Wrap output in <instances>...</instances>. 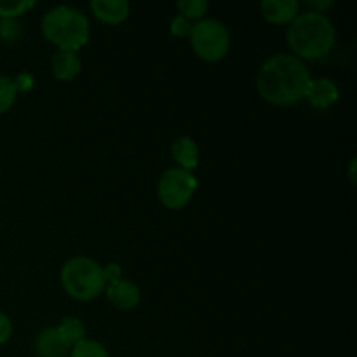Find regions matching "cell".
Segmentation results:
<instances>
[{
    "instance_id": "cell-5",
    "label": "cell",
    "mask_w": 357,
    "mask_h": 357,
    "mask_svg": "<svg viewBox=\"0 0 357 357\" xmlns=\"http://www.w3.org/2000/svg\"><path fill=\"white\" fill-rule=\"evenodd\" d=\"M188 35L195 54L208 63L223 59L230 49L229 28L215 17L199 20L194 26H190Z\"/></svg>"
},
{
    "instance_id": "cell-16",
    "label": "cell",
    "mask_w": 357,
    "mask_h": 357,
    "mask_svg": "<svg viewBox=\"0 0 357 357\" xmlns=\"http://www.w3.org/2000/svg\"><path fill=\"white\" fill-rule=\"evenodd\" d=\"M70 357H110L108 356L107 349L96 340H84L77 342L70 351Z\"/></svg>"
},
{
    "instance_id": "cell-6",
    "label": "cell",
    "mask_w": 357,
    "mask_h": 357,
    "mask_svg": "<svg viewBox=\"0 0 357 357\" xmlns=\"http://www.w3.org/2000/svg\"><path fill=\"white\" fill-rule=\"evenodd\" d=\"M197 190V178L181 167H169L160 176L157 185L159 201L171 211L185 208Z\"/></svg>"
},
{
    "instance_id": "cell-8",
    "label": "cell",
    "mask_w": 357,
    "mask_h": 357,
    "mask_svg": "<svg viewBox=\"0 0 357 357\" xmlns=\"http://www.w3.org/2000/svg\"><path fill=\"white\" fill-rule=\"evenodd\" d=\"M72 345L59 333L58 326L45 328L35 340V352L38 357H70Z\"/></svg>"
},
{
    "instance_id": "cell-22",
    "label": "cell",
    "mask_w": 357,
    "mask_h": 357,
    "mask_svg": "<svg viewBox=\"0 0 357 357\" xmlns=\"http://www.w3.org/2000/svg\"><path fill=\"white\" fill-rule=\"evenodd\" d=\"M310 6L314 7V13H321L323 14V9H326V7H331V2H309Z\"/></svg>"
},
{
    "instance_id": "cell-4",
    "label": "cell",
    "mask_w": 357,
    "mask_h": 357,
    "mask_svg": "<svg viewBox=\"0 0 357 357\" xmlns=\"http://www.w3.org/2000/svg\"><path fill=\"white\" fill-rule=\"evenodd\" d=\"M61 284L72 298L91 302L107 288L103 267L87 257L70 258L61 268Z\"/></svg>"
},
{
    "instance_id": "cell-13",
    "label": "cell",
    "mask_w": 357,
    "mask_h": 357,
    "mask_svg": "<svg viewBox=\"0 0 357 357\" xmlns=\"http://www.w3.org/2000/svg\"><path fill=\"white\" fill-rule=\"evenodd\" d=\"M171 155L181 169L192 173V169H195L199 164V146L188 136H180L171 143Z\"/></svg>"
},
{
    "instance_id": "cell-12",
    "label": "cell",
    "mask_w": 357,
    "mask_h": 357,
    "mask_svg": "<svg viewBox=\"0 0 357 357\" xmlns=\"http://www.w3.org/2000/svg\"><path fill=\"white\" fill-rule=\"evenodd\" d=\"M82 63L77 52L73 51H58L51 58V72L54 79L63 82H72L80 73Z\"/></svg>"
},
{
    "instance_id": "cell-7",
    "label": "cell",
    "mask_w": 357,
    "mask_h": 357,
    "mask_svg": "<svg viewBox=\"0 0 357 357\" xmlns=\"http://www.w3.org/2000/svg\"><path fill=\"white\" fill-rule=\"evenodd\" d=\"M107 298L115 309L119 310H132L138 307L139 298V288L132 281L128 279H117L107 284Z\"/></svg>"
},
{
    "instance_id": "cell-20",
    "label": "cell",
    "mask_w": 357,
    "mask_h": 357,
    "mask_svg": "<svg viewBox=\"0 0 357 357\" xmlns=\"http://www.w3.org/2000/svg\"><path fill=\"white\" fill-rule=\"evenodd\" d=\"M13 335V323H10L9 317L0 310V345L6 344L7 340Z\"/></svg>"
},
{
    "instance_id": "cell-19",
    "label": "cell",
    "mask_w": 357,
    "mask_h": 357,
    "mask_svg": "<svg viewBox=\"0 0 357 357\" xmlns=\"http://www.w3.org/2000/svg\"><path fill=\"white\" fill-rule=\"evenodd\" d=\"M171 33L178 35V37H183V35L190 33V23L188 20H185L183 16H176L171 23Z\"/></svg>"
},
{
    "instance_id": "cell-21",
    "label": "cell",
    "mask_w": 357,
    "mask_h": 357,
    "mask_svg": "<svg viewBox=\"0 0 357 357\" xmlns=\"http://www.w3.org/2000/svg\"><path fill=\"white\" fill-rule=\"evenodd\" d=\"M103 274H105V281H107V284H108V282L121 279L122 271L117 264H108L107 268H103Z\"/></svg>"
},
{
    "instance_id": "cell-15",
    "label": "cell",
    "mask_w": 357,
    "mask_h": 357,
    "mask_svg": "<svg viewBox=\"0 0 357 357\" xmlns=\"http://www.w3.org/2000/svg\"><path fill=\"white\" fill-rule=\"evenodd\" d=\"M17 94V84L16 80L10 79L7 75H0V115L9 112L16 101Z\"/></svg>"
},
{
    "instance_id": "cell-14",
    "label": "cell",
    "mask_w": 357,
    "mask_h": 357,
    "mask_svg": "<svg viewBox=\"0 0 357 357\" xmlns=\"http://www.w3.org/2000/svg\"><path fill=\"white\" fill-rule=\"evenodd\" d=\"M58 330L72 347L77 344V342L86 338L84 337V335H86V328H84V324L80 323L77 317H65V319L61 321V324L58 326Z\"/></svg>"
},
{
    "instance_id": "cell-11",
    "label": "cell",
    "mask_w": 357,
    "mask_h": 357,
    "mask_svg": "<svg viewBox=\"0 0 357 357\" xmlns=\"http://www.w3.org/2000/svg\"><path fill=\"white\" fill-rule=\"evenodd\" d=\"M91 10L101 23L121 24L129 16V2L126 0H93Z\"/></svg>"
},
{
    "instance_id": "cell-18",
    "label": "cell",
    "mask_w": 357,
    "mask_h": 357,
    "mask_svg": "<svg viewBox=\"0 0 357 357\" xmlns=\"http://www.w3.org/2000/svg\"><path fill=\"white\" fill-rule=\"evenodd\" d=\"M209 3L206 0H180L178 9L185 20H201L208 10Z\"/></svg>"
},
{
    "instance_id": "cell-3",
    "label": "cell",
    "mask_w": 357,
    "mask_h": 357,
    "mask_svg": "<svg viewBox=\"0 0 357 357\" xmlns=\"http://www.w3.org/2000/svg\"><path fill=\"white\" fill-rule=\"evenodd\" d=\"M42 33L58 51L77 52L89 42V20L70 6H58L42 17Z\"/></svg>"
},
{
    "instance_id": "cell-2",
    "label": "cell",
    "mask_w": 357,
    "mask_h": 357,
    "mask_svg": "<svg viewBox=\"0 0 357 357\" xmlns=\"http://www.w3.org/2000/svg\"><path fill=\"white\" fill-rule=\"evenodd\" d=\"M335 40L337 30L326 14L307 10L289 23L288 44L298 59L317 61L326 58Z\"/></svg>"
},
{
    "instance_id": "cell-10",
    "label": "cell",
    "mask_w": 357,
    "mask_h": 357,
    "mask_svg": "<svg viewBox=\"0 0 357 357\" xmlns=\"http://www.w3.org/2000/svg\"><path fill=\"white\" fill-rule=\"evenodd\" d=\"M340 96L337 84L330 79H312L307 87L305 98L316 108H330Z\"/></svg>"
},
{
    "instance_id": "cell-1",
    "label": "cell",
    "mask_w": 357,
    "mask_h": 357,
    "mask_svg": "<svg viewBox=\"0 0 357 357\" xmlns=\"http://www.w3.org/2000/svg\"><path fill=\"white\" fill-rule=\"evenodd\" d=\"M310 80L312 77L302 59L293 54H275L261 65L257 89L268 103L288 107L305 98Z\"/></svg>"
},
{
    "instance_id": "cell-17",
    "label": "cell",
    "mask_w": 357,
    "mask_h": 357,
    "mask_svg": "<svg viewBox=\"0 0 357 357\" xmlns=\"http://www.w3.org/2000/svg\"><path fill=\"white\" fill-rule=\"evenodd\" d=\"M33 6V0H10V2L0 0V17L2 20H14V17L30 10Z\"/></svg>"
},
{
    "instance_id": "cell-9",
    "label": "cell",
    "mask_w": 357,
    "mask_h": 357,
    "mask_svg": "<svg viewBox=\"0 0 357 357\" xmlns=\"http://www.w3.org/2000/svg\"><path fill=\"white\" fill-rule=\"evenodd\" d=\"M260 10L268 23L288 24L300 14V3L296 0H264Z\"/></svg>"
}]
</instances>
